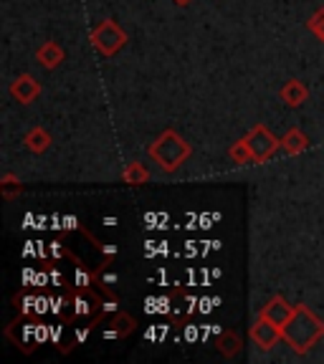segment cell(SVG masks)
Instances as JSON below:
<instances>
[{"label":"cell","mask_w":324,"mask_h":364,"mask_svg":"<svg viewBox=\"0 0 324 364\" xmlns=\"http://www.w3.org/2000/svg\"><path fill=\"white\" fill-rule=\"evenodd\" d=\"M279 99L286 104V107L296 109V107H302V104L309 99V89H307V86H304L299 79H289L284 86H281Z\"/></svg>","instance_id":"obj_8"},{"label":"cell","mask_w":324,"mask_h":364,"mask_svg":"<svg viewBox=\"0 0 324 364\" xmlns=\"http://www.w3.org/2000/svg\"><path fill=\"white\" fill-rule=\"evenodd\" d=\"M228 157L234 159V165H249V162H254V154H251L246 139H239L236 144H231V149H228Z\"/></svg>","instance_id":"obj_16"},{"label":"cell","mask_w":324,"mask_h":364,"mask_svg":"<svg viewBox=\"0 0 324 364\" xmlns=\"http://www.w3.org/2000/svg\"><path fill=\"white\" fill-rule=\"evenodd\" d=\"M244 139H246V144H249V149H251V154H254V162H256V165H263V162H266V159H271V154L281 147L279 139H276V136H273L263 124H256L254 129L249 132V134L244 136Z\"/></svg>","instance_id":"obj_4"},{"label":"cell","mask_w":324,"mask_h":364,"mask_svg":"<svg viewBox=\"0 0 324 364\" xmlns=\"http://www.w3.org/2000/svg\"><path fill=\"white\" fill-rule=\"evenodd\" d=\"M294 311H296V306H291L284 296H271V299L261 306V314H258V316L268 318V321H273L276 326L284 329V326L289 324V318L294 316Z\"/></svg>","instance_id":"obj_6"},{"label":"cell","mask_w":324,"mask_h":364,"mask_svg":"<svg viewBox=\"0 0 324 364\" xmlns=\"http://www.w3.org/2000/svg\"><path fill=\"white\" fill-rule=\"evenodd\" d=\"M91 43H94V48H97L102 56L109 58L125 48L127 33L114 21H102L94 26V31H91Z\"/></svg>","instance_id":"obj_3"},{"label":"cell","mask_w":324,"mask_h":364,"mask_svg":"<svg viewBox=\"0 0 324 364\" xmlns=\"http://www.w3.org/2000/svg\"><path fill=\"white\" fill-rule=\"evenodd\" d=\"M122 180L127 182V185H145V182H150V172L145 165H140V162H130V165L125 167V172H122Z\"/></svg>","instance_id":"obj_14"},{"label":"cell","mask_w":324,"mask_h":364,"mask_svg":"<svg viewBox=\"0 0 324 364\" xmlns=\"http://www.w3.org/2000/svg\"><path fill=\"white\" fill-rule=\"evenodd\" d=\"M281 334H284L286 347H291V352L307 354L324 336V321L312 309L302 304V306H296L294 316H291L289 324L281 329Z\"/></svg>","instance_id":"obj_1"},{"label":"cell","mask_w":324,"mask_h":364,"mask_svg":"<svg viewBox=\"0 0 324 364\" xmlns=\"http://www.w3.org/2000/svg\"><path fill=\"white\" fill-rule=\"evenodd\" d=\"M190 154H193V147H190L175 129H165L152 144H150V159H152L162 172L180 170L190 159Z\"/></svg>","instance_id":"obj_2"},{"label":"cell","mask_w":324,"mask_h":364,"mask_svg":"<svg viewBox=\"0 0 324 364\" xmlns=\"http://www.w3.org/2000/svg\"><path fill=\"white\" fill-rule=\"evenodd\" d=\"M36 58H38V63L43 68H56L58 63L66 58V51H63L56 41H48V43H43L38 51H36Z\"/></svg>","instance_id":"obj_10"},{"label":"cell","mask_w":324,"mask_h":364,"mask_svg":"<svg viewBox=\"0 0 324 364\" xmlns=\"http://www.w3.org/2000/svg\"><path fill=\"white\" fill-rule=\"evenodd\" d=\"M239 349H241V339H239V334L236 331H223L221 334V339H218V352L223 354V357H236L239 354Z\"/></svg>","instance_id":"obj_15"},{"label":"cell","mask_w":324,"mask_h":364,"mask_svg":"<svg viewBox=\"0 0 324 364\" xmlns=\"http://www.w3.org/2000/svg\"><path fill=\"white\" fill-rule=\"evenodd\" d=\"M23 144H26V149H28V152L43 154L46 149L51 147V134H48L43 127H33L28 134L23 136Z\"/></svg>","instance_id":"obj_12"},{"label":"cell","mask_w":324,"mask_h":364,"mask_svg":"<svg viewBox=\"0 0 324 364\" xmlns=\"http://www.w3.org/2000/svg\"><path fill=\"white\" fill-rule=\"evenodd\" d=\"M309 147V136L304 134L302 129H289L284 134V139H281V149H284L286 154H302L304 149Z\"/></svg>","instance_id":"obj_13"},{"label":"cell","mask_w":324,"mask_h":364,"mask_svg":"<svg viewBox=\"0 0 324 364\" xmlns=\"http://www.w3.org/2000/svg\"><path fill=\"white\" fill-rule=\"evenodd\" d=\"M281 339H284L281 326H276L273 321H268V318H263V316H258L256 324L251 326V341H254L258 349H263V352L273 349Z\"/></svg>","instance_id":"obj_5"},{"label":"cell","mask_w":324,"mask_h":364,"mask_svg":"<svg viewBox=\"0 0 324 364\" xmlns=\"http://www.w3.org/2000/svg\"><path fill=\"white\" fill-rule=\"evenodd\" d=\"M307 28L312 31L314 36H317L319 41H324V8L322 11H317L312 18L307 21Z\"/></svg>","instance_id":"obj_17"},{"label":"cell","mask_w":324,"mask_h":364,"mask_svg":"<svg viewBox=\"0 0 324 364\" xmlns=\"http://www.w3.org/2000/svg\"><path fill=\"white\" fill-rule=\"evenodd\" d=\"M63 223H66V225H63V228H66V230H74L76 223H79V220H76L74 215H68V218H63Z\"/></svg>","instance_id":"obj_19"},{"label":"cell","mask_w":324,"mask_h":364,"mask_svg":"<svg viewBox=\"0 0 324 364\" xmlns=\"http://www.w3.org/2000/svg\"><path fill=\"white\" fill-rule=\"evenodd\" d=\"M13 193H23L21 182L13 180V175H6V185H3V195H6V198H11Z\"/></svg>","instance_id":"obj_18"},{"label":"cell","mask_w":324,"mask_h":364,"mask_svg":"<svg viewBox=\"0 0 324 364\" xmlns=\"http://www.w3.org/2000/svg\"><path fill=\"white\" fill-rule=\"evenodd\" d=\"M51 250H53V256H56V258H58V256H63V253H66V250L61 248V243H51Z\"/></svg>","instance_id":"obj_20"},{"label":"cell","mask_w":324,"mask_h":364,"mask_svg":"<svg viewBox=\"0 0 324 364\" xmlns=\"http://www.w3.org/2000/svg\"><path fill=\"white\" fill-rule=\"evenodd\" d=\"M38 94H41V84L31 74L18 76L11 84V97L16 99L18 104H31Z\"/></svg>","instance_id":"obj_7"},{"label":"cell","mask_w":324,"mask_h":364,"mask_svg":"<svg viewBox=\"0 0 324 364\" xmlns=\"http://www.w3.org/2000/svg\"><path fill=\"white\" fill-rule=\"evenodd\" d=\"M175 3H177V6H188L190 0H175Z\"/></svg>","instance_id":"obj_21"},{"label":"cell","mask_w":324,"mask_h":364,"mask_svg":"<svg viewBox=\"0 0 324 364\" xmlns=\"http://www.w3.org/2000/svg\"><path fill=\"white\" fill-rule=\"evenodd\" d=\"M99 306H104V304H99V299L91 294V289H76V296H74L76 316H91Z\"/></svg>","instance_id":"obj_11"},{"label":"cell","mask_w":324,"mask_h":364,"mask_svg":"<svg viewBox=\"0 0 324 364\" xmlns=\"http://www.w3.org/2000/svg\"><path fill=\"white\" fill-rule=\"evenodd\" d=\"M109 326H112V329L104 331V336H107V339H125V336H130L132 331H135L137 321L127 311H114Z\"/></svg>","instance_id":"obj_9"}]
</instances>
